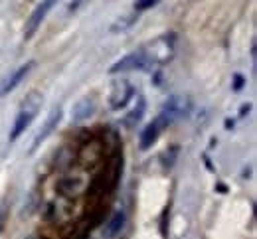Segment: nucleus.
I'll return each mask as SVG.
<instances>
[{"label": "nucleus", "mask_w": 257, "mask_h": 239, "mask_svg": "<svg viewBox=\"0 0 257 239\" xmlns=\"http://www.w3.org/2000/svg\"><path fill=\"white\" fill-rule=\"evenodd\" d=\"M56 2H58V0H42V4L36 6V10L30 14V18H28V22H26V28H24V36H26V38H32V36L36 34V30L42 26V22L46 20L48 12L54 8Z\"/></svg>", "instance_id": "5"}, {"label": "nucleus", "mask_w": 257, "mask_h": 239, "mask_svg": "<svg viewBox=\"0 0 257 239\" xmlns=\"http://www.w3.org/2000/svg\"><path fill=\"white\" fill-rule=\"evenodd\" d=\"M241 87H243V77H241V75H235V83H233V89H235V91H239Z\"/></svg>", "instance_id": "16"}, {"label": "nucleus", "mask_w": 257, "mask_h": 239, "mask_svg": "<svg viewBox=\"0 0 257 239\" xmlns=\"http://www.w3.org/2000/svg\"><path fill=\"white\" fill-rule=\"evenodd\" d=\"M157 4H159V0H141V2L137 4V12L147 10V8H153V6H157Z\"/></svg>", "instance_id": "15"}, {"label": "nucleus", "mask_w": 257, "mask_h": 239, "mask_svg": "<svg viewBox=\"0 0 257 239\" xmlns=\"http://www.w3.org/2000/svg\"><path fill=\"white\" fill-rule=\"evenodd\" d=\"M121 168H123V158H121V154L117 152V154H113V158L109 160L107 170L103 172V190H105V186H107L109 190L117 186L119 176H121Z\"/></svg>", "instance_id": "8"}, {"label": "nucleus", "mask_w": 257, "mask_h": 239, "mask_svg": "<svg viewBox=\"0 0 257 239\" xmlns=\"http://www.w3.org/2000/svg\"><path fill=\"white\" fill-rule=\"evenodd\" d=\"M145 109H147V103L143 97H139V103H137V107H133L131 109V113L125 115V119H123V125L127 127V129H135L137 127V123L143 119V115H145Z\"/></svg>", "instance_id": "13"}, {"label": "nucleus", "mask_w": 257, "mask_h": 239, "mask_svg": "<svg viewBox=\"0 0 257 239\" xmlns=\"http://www.w3.org/2000/svg\"><path fill=\"white\" fill-rule=\"evenodd\" d=\"M139 18H137V14H128V16H123V18H119L109 30H111V34H119V32H125V30H128L135 22H137Z\"/></svg>", "instance_id": "14"}, {"label": "nucleus", "mask_w": 257, "mask_h": 239, "mask_svg": "<svg viewBox=\"0 0 257 239\" xmlns=\"http://www.w3.org/2000/svg\"><path fill=\"white\" fill-rule=\"evenodd\" d=\"M125 219H127L125 211H115L113 217L107 221V225H105V229H103V235H105V237H115V235L123 229Z\"/></svg>", "instance_id": "12"}, {"label": "nucleus", "mask_w": 257, "mask_h": 239, "mask_svg": "<svg viewBox=\"0 0 257 239\" xmlns=\"http://www.w3.org/2000/svg\"><path fill=\"white\" fill-rule=\"evenodd\" d=\"M147 60H145V54L139 50V52H133L125 58H121L119 62H115L111 68H109V73H121V71H135V69H147Z\"/></svg>", "instance_id": "6"}, {"label": "nucleus", "mask_w": 257, "mask_h": 239, "mask_svg": "<svg viewBox=\"0 0 257 239\" xmlns=\"http://www.w3.org/2000/svg\"><path fill=\"white\" fill-rule=\"evenodd\" d=\"M145 54L147 66H166L174 54H176V36L174 34H164L157 40H153L149 46H145L141 50Z\"/></svg>", "instance_id": "1"}, {"label": "nucleus", "mask_w": 257, "mask_h": 239, "mask_svg": "<svg viewBox=\"0 0 257 239\" xmlns=\"http://www.w3.org/2000/svg\"><path fill=\"white\" fill-rule=\"evenodd\" d=\"M40 105H42V95H40L38 91H32V93L24 99L20 111H18V117H16V121H14L12 133H10V142H14L16 138L20 137V135L30 127V123L34 121L36 113L40 111Z\"/></svg>", "instance_id": "2"}, {"label": "nucleus", "mask_w": 257, "mask_h": 239, "mask_svg": "<svg viewBox=\"0 0 257 239\" xmlns=\"http://www.w3.org/2000/svg\"><path fill=\"white\" fill-rule=\"evenodd\" d=\"M62 121V109H54L52 111V115H50V119H48V123L44 125V129H42V133L36 137V140H34V146H32V150H36L38 146H40V142L42 140H46V138L50 137L56 129H58V123Z\"/></svg>", "instance_id": "9"}, {"label": "nucleus", "mask_w": 257, "mask_h": 239, "mask_svg": "<svg viewBox=\"0 0 257 239\" xmlns=\"http://www.w3.org/2000/svg\"><path fill=\"white\" fill-rule=\"evenodd\" d=\"M135 95V87L131 85L128 79H117L111 85V93H109V105L113 111H121L127 107L131 97Z\"/></svg>", "instance_id": "4"}, {"label": "nucleus", "mask_w": 257, "mask_h": 239, "mask_svg": "<svg viewBox=\"0 0 257 239\" xmlns=\"http://www.w3.org/2000/svg\"><path fill=\"white\" fill-rule=\"evenodd\" d=\"M32 68H34V62H28V64L20 66L10 77H6V79L2 81V85H0V97H4V95H8L10 91H14V89L22 83V79L32 71Z\"/></svg>", "instance_id": "7"}, {"label": "nucleus", "mask_w": 257, "mask_h": 239, "mask_svg": "<svg viewBox=\"0 0 257 239\" xmlns=\"http://www.w3.org/2000/svg\"><path fill=\"white\" fill-rule=\"evenodd\" d=\"M161 131H162V129L159 127V123H157V121L149 123V125L143 129V133H141V148H143V150L151 148V146H153V142L159 138Z\"/></svg>", "instance_id": "11"}, {"label": "nucleus", "mask_w": 257, "mask_h": 239, "mask_svg": "<svg viewBox=\"0 0 257 239\" xmlns=\"http://www.w3.org/2000/svg\"><path fill=\"white\" fill-rule=\"evenodd\" d=\"M93 111H95V101L89 99V97H85V99H81V101L73 107V121L75 123H81V121L89 119L93 115Z\"/></svg>", "instance_id": "10"}, {"label": "nucleus", "mask_w": 257, "mask_h": 239, "mask_svg": "<svg viewBox=\"0 0 257 239\" xmlns=\"http://www.w3.org/2000/svg\"><path fill=\"white\" fill-rule=\"evenodd\" d=\"M188 111H190V99H188V97H180V95L170 97V99L166 101V105L162 107V113L159 115L157 123H159L161 129H164V127H168L170 123H174L178 117H184Z\"/></svg>", "instance_id": "3"}]
</instances>
